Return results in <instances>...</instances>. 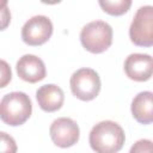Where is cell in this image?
Listing matches in <instances>:
<instances>
[{"label": "cell", "instance_id": "obj_1", "mask_svg": "<svg viewBox=\"0 0 153 153\" xmlns=\"http://www.w3.org/2000/svg\"><path fill=\"white\" fill-rule=\"evenodd\" d=\"M88 141L96 153H117L124 145L126 135L118 123L102 121L91 129Z\"/></svg>", "mask_w": 153, "mask_h": 153}, {"label": "cell", "instance_id": "obj_2", "mask_svg": "<svg viewBox=\"0 0 153 153\" xmlns=\"http://www.w3.org/2000/svg\"><path fill=\"white\" fill-rule=\"evenodd\" d=\"M32 112L30 97L24 92H11L0 100V120L12 127L20 126L29 120Z\"/></svg>", "mask_w": 153, "mask_h": 153}, {"label": "cell", "instance_id": "obj_3", "mask_svg": "<svg viewBox=\"0 0 153 153\" xmlns=\"http://www.w3.org/2000/svg\"><path fill=\"white\" fill-rule=\"evenodd\" d=\"M80 42L90 53H103L112 43V27L103 20L90 22L80 31Z\"/></svg>", "mask_w": 153, "mask_h": 153}, {"label": "cell", "instance_id": "obj_4", "mask_svg": "<svg viewBox=\"0 0 153 153\" xmlns=\"http://www.w3.org/2000/svg\"><path fill=\"white\" fill-rule=\"evenodd\" d=\"M130 41L139 47L153 45V7L141 6L131 20L129 27Z\"/></svg>", "mask_w": 153, "mask_h": 153}, {"label": "cell", "instance_id": "obj_5", "mask_svg": "<svg viewBox=\"0 0 153 153\" xmlns=\"http://www.w3.org/2000/svg\"><path fill=\"white\" fill-rule=\"evenodd\" d=\"M72 93L80 100H92L100 91V78L92 68H80L75 71L69 80Z\"/></svg>", "mask_w": 153, "mask_h": 153}, {"label": "cell", "instance_id": "obj_6", "mask_svg": "<svg viewBox=\"0 0 153 153\" xmlns=\"http://www.w3.org/2000/svg\"><path fill=\"white\" fill-rule=\"evenodd\" d=\"M53 33V23L45 16H33L22 27V39L29 45L45 43Z\"/></svg>", "mask_w": 153, "mask_h": 153}, {"label": "cell", "instance_id": "obj_7", "mask_svg": "<svg viewBox=\"0 0 153 153\" xmlns=\"http://www.w3.org/2000/svg\"><path fill=\"white\" fill-rule=\"evenodd\" d=\"M49 134L53 142L57 147L67 148L78 142L80 130L76 122L72 118L60 117L51 123L49 128Z\"/></svg>", "mask_w": 153, "mask_h": 153}, {"label": "cell", "instance_id": "obj_8", "mask_svg": "<svg viewBox=\"0 0 153 153\" xmlns=\"http://www.w3.org/2000/svg\"><path fill=\"white\" fill-rule=\"evenodd\" d=\"M124 72L127 76L135 81H147L152 76L153 60L148 54H130L124 61Z\"/></svg>", "mask_w": 153, "mask_h": 153}, {"label": "cell", "instance_id": "obj_9", "mask_svg": "<svg viewBox=\"0 0 153 153\" xmlns=\"http://www.w3.org/2000/svg\"><path fill=\"white\" fill-rule=\"evenodd\" d=\"M18 76L27 82H37L45 78V66L44 62L36 55L25 54L23 55L16 65Z\"/></svg>", "mask_w": 153, "mask_h": 153}, {"label": "cell", "instance_id": "obj_10", "mask_svg": "<svg viewBox=\"0 0 153 153\" xmlns=\"http://www.w3.org/2000/svg\"><path fill=\"white\" fill-rule=\"evenodd\" d=\"M36 99L42 110L47 112H54L63 105L65 94L61 87L54 84H47L41 86L36 91Z\"/></svg>", "mask_w": 153, "mask_h": 153}, {"label": "cell", "instance_id": "obj_11", "mask_svg": "<svg viewBox=\"0 0 153 153\" xmlns=\"http://www.w3.org/2000/svg\"><path fill=\"white\" fill-rule=\"evenodd\" d=\"M133 117L141 124H149L153 121V93L143 91L137 93L131 102Z\"/></svg>", "mask_w": 153, "mask_h": 153}, {"label": "cell", "instance_id": "obj_12", "mask_svg": "<svg viewBox=\"0 0 153 153\" xmlns=\"http://www.w3.org/2000/svg\"><path fill=\"white\" fill-rule=\"evenodd\" d=\"M99 6L111 16H122L131 6L130 0H99Z\"/></svg>", "mask_w": 153, "mask_h": 153}, {"label": "cell", "instance_id": "obj_13", "mask_svg": "<svg viewBox=\"0 0 153 153\" xmlns=\"http://www.w3.org/2000/svg\"><path fill=\"white\" fill-rule=\"evenodd\" d=\"M0 153H17L14 139L5 131H0Z\"/></svg>", "mask_w": 153, "mask_h": 153}, {"label": "cell", "instance_id": "obj_14", "mask_svg": "<svg viewBox=\"0 0 153 153\" xmlns=\"http://www.w3.org/2000/svg\"><path fill=\"white\" fill-rule=\"evenodd\" d=\"M12 79V71L10 65L0 59V88L7 86Z\"/></svg>", "mask_w": 153, "mask_h": 153}, {"label": "cell", "instance_id": "obj_15", "mask_svg": "<svg viewBox=\"0 0 153 153\" xmlns=\"http://www.w3.org/2000/svg\"><path fill=\"white\" fill-rule=\"evenodd\" d=\"M6 0H0V31L5 30L11 23V12Z\"/></svg>", "mask_w": 153, "mask_h": 153}, {"label": "cell", "instance_id": "obj_16", "mask_svg": "<svg viewBox=\"0 0 153 153\" xmlns=\"http://www.w3.org/2000/svg\"><path fill=\"white\" fill-rule=\"evenodd\" d=\"M129 153H152V141L148 139H141L139 141H136Z\"/></svg>", "mask_w": 153, "mask_h": 153}]
</instances>
